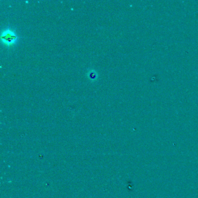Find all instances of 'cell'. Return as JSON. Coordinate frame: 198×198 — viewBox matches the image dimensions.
I'll use <instances>...</instances> for the list:
<instances>
[{
    "label": "cell",
    "mask_w": 198,
    "mask_h": 198,
    "mask_svg": "<svg viewBox=\"0 0 198 198\" xmlns=\"http://www.w3.org/2000/svg\"><path fill=\"white\" fill-rule=\"evenodd\" d=\"M18 39L16 33L10 29H6L1 34V41L6 47H11L15 44Z\"/></svg>",
    "instance_id": "1"
},
{
    "label": "cell",
    "mask_w": 198,
    "mask_h": 198,
    "mask_svg": "<svg viewBox=\"0 0 198 198\" xmlns=\"http://www.w3.org/2000/svg\"><path fill=\"white\" fill-rule=\"evenodd\" d=\"M97 77V74L94 70H92L89 73V78L90 80H96Z\"/></svg>",
    "instance_id": "2"
}]
</instances>
